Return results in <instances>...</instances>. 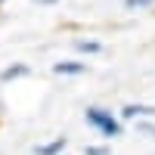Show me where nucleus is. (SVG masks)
<instances>
[{"mask_svg":"<svg viewBox=\"0 0 155 155\" xmlns=\"http://www.w3.org/2000/svg\"><path fill=\"white\" fill-rule=\"evenodd\" d=\"M34 3H56V0H34Z\"/></svg>","mask_w":155,"mask_h":155,"instance_id":"9","label":"nucleus"},{"mask_svg":"<svg viewBox=\"0 0 155 155\" xmlns=\"http://www.w3.org/2000/svg\"><path fill=\"white\" fill-rule=\"evenodd\" d=\"M87 155H109V149H87Z\"/></svg>","mask_w":155,"mask_h":155,"instance_id":"8","label":"nucleus"},{"mask_svg":"<svg viewBox=\"0 0 155 155\" xmlns=\"http://www.w3.org/2000/svg\"><path fill=\"white\" fill-rule=\"evenodd\" d=\"M62 149H65V140H53V143H44V146H37L34 152H37V155H59Z\"/></svg>","mask_w":155,"mask_h":155,"instance_id":"3","label":"nucleus"},{"mask_svg":"<svg viewBox=\"0 0 155 155\" xmlns=\"http://www.w3.org/2000/svg\"><path fill=\"white\" fill-rule=\"evenodd\" d=\"M53 71H56V74H81L84 65H81V62H56Z\"/></svg>","mask_w":155,"mask_h":155,"instance_id":"4","label":"nucleus"},{"mask_svg":"<svg viewBox=\"0 0 155 155\" xmlns=\"http://www.w3.org/2000/svg\"><path fill=\"white\" fill-rule=\"evenodd\" d=\"M0 3H3V0H0Z\"/></svg>","mask_w":155,"mask_h":155,"instance_id":"10","label":"nucleus"},{"mask_svg":"<svg viewBox=\"0 0 155 155\" xmlns=\"http://www.w3.org/2000/svg\"><path fill=\"white\" fill-rule=\"evenodd\" d=\"M130 9H140V6H149V3H155V0H124Z\"/></svg>","mask_w":155,"mask_h":155,"instance_id":"7","label":"nucleus"},{"mask_svg":"<svg viewBox=\"0 0 155 155\" xmlns=\"http://www.w3.org/2000/svg\"><path fill=\"white\" fill-rule=\"evenodd\" d=\"M22 74H28V65H9L3 74H0V84H9V81H16Z\"/></svg>","mask_w":155,"mask_h":155,"instance_id":"2","label":"nucleus"},{"mask_svg":"<svg viewBox=\"0 0 155 155\" xmlns=\"http://www.w3.org/2000/svg\"><path fill=\"white\" fill-rule=\"evenodd\" d=\"M149 112H152L149 106H127V109H124V115H121V118L127 121V118H134V115H149Z\"/></svg>","mask_w":155,"mask_h":155,"instance_id":"6","label":"nucleus"},{"mask_svg":"<svg viewBox=\"0 0 155 155\" xmlns=\"http://www.w3.org/2000/svg\"><path fill=\"white\" fill-rule=\"evenodd\" d=\"M87 121H90V127H96L99 134H106V137H118L121 134V121L115 118V115H109L106 109H87Z\"/></svg>","mask_w":155,"mask_h":155,"instance_id":"1","label":"nucleus"},{"mask_svg":"<svg viewBox=\"0 0 155 155\" xmlns=\"http://www.w3.org/2000/svg\"><path fill=\"white\" fill-rule=\"evenodd\" d=\"M74 50L78 53H99V41H78Z\"/></svg>","mask_w":155,"mask_h":155,"instance_id":"5","label":"nucleus"}]
</instances>
